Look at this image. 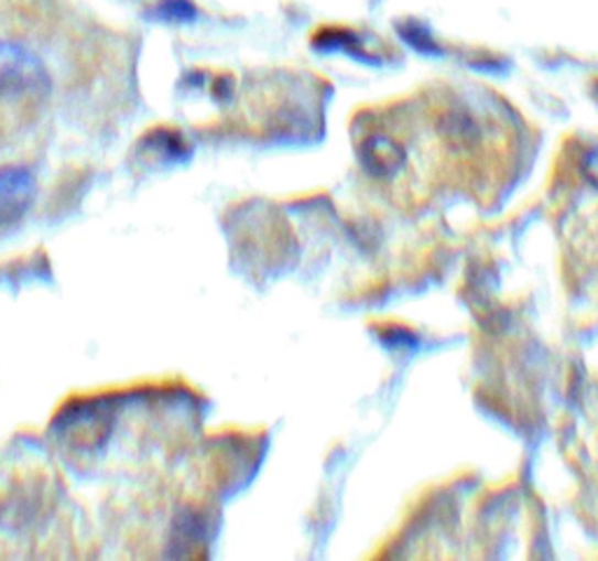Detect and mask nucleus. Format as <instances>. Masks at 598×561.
Returning <instances> with one entry per match:
<instances>
[{
    "instance_id": "obj_2",
    "label": "nucleus",
    "mask_w": 598,
    "mask_h": 561,
    "mask_svg": "<svg viewBox=\"0 0 598 561\" xmlns=\"http://www.w3.org/2000/svg\"><path fill=\"white\" fill-rule=\"evenodd\" d=\"M35 199L33 173L26 169H0V225H14L26 216Z\"/></svg>"
},
{
    "instance_id": "obj_3",
    "label": "nucleus",
    "mask_w": 598,
    "mask_h": 561,
    "mask_svg": "<svg viewBox=\"0 0 598 561\" xmlns=\"http://www.w3.org/2000/svg\"><path fill=\"white\" fill-rule=\"evenodd\" d=\"M164 19H187L192 17V8L185 3V0H166L162 6Z\"/></svg>"
},
{
    "instance_id": "obj_1",
    "label": "nucleus",
    "mask_w": 598,
    "mask_h": 561,
    "mask_svg": "<svg viewBox=\"0 0 598 561\" xmlns=\"http://www.w3.org/2000/svg\"><path fill=\"white\" fill-rule=\"evenodd\" d=\"M50 91V77L31 52L0 43V99L17 101Z\"/></svg>"
}]
</instances>
